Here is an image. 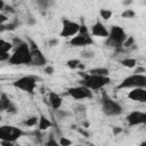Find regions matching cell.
Here are the masks:
<instances>
[{"instance_id":"obj_38","label":"cell","mask_w":146,"mask_h":146,"mask_svg":"<svg viewBox=\"0 0 146 146\" xmlns=\"http://www.w3.org/2000/svg\"><path fill=\"white\" fill-rule=\"evenodd\" d=\"M76 130H78V132H79L80 135H82L83 137H86V138H88V137H89V132H88V131H86L83 128H76Z\"/></svg>"},{"instance_id":"obj_1","label":"cell","mask_w":146,"mask_h":146,"mask_svg":"<svg viewBox=\"0 0 146 146\" xmlns=\"http://www.w3.org/2000/svg\"><path fill=\"white\" fill-rule=\"evenodd\" d=\"M7 62L10 65H31V50L27 41L15 46V50Z\"/></svg>"},{"instance_id":"obj_3","label":"cell","mask_w":146,"mask_h":146,"mask_svg":"<svg viewBox=\"0 0 146 146\" xmlns=\"http://www.w3.org/2000/svg\"><path fill=\"white\" fill-rule=\"evenodd\" d=\"M125 39H127V34H125L124 30L121 26L113 25L108 32V35L106 36L105 46L107 48H113V49L123 48L122 44Z\"/></svg>"},{"instance_id":"obj_41","label":"cell","mask_w":146,"mask_h":146,"mask_svg":"<svg viewBox=\"0 0 146 146\" xmlns=\"http://www.w3.org/2000/svg\"><path fill=\"white\" fill-rule=\"evenodd\" d=\"M48 44H49V47H55V46H57V44H58V39H50V40L48 41Z\"/></svg>"},{"instance_id":"obj_7","label":"cell","mask_w":146,"mask_h":146,"mask_svg":"<svg viewBox=\"0 0 146 146\" xmlns=\"http://www.w3.org/2000/svg\"><path fill=\"white\" fill-rule=\"evenodd\" d=\"M27 43L31 50V65L33 66H44L47 64V58L44 57L43 52L41 51V49L38 47V44L32 40V39H27Z\"/></svg>"},{"instance_id":"obj_30","label":"cell","mask_w":146,"mask_h":146,"mask_svg":"<svg viewBox=\"0 0 146 146\" xmlns=\"http://www.w3.org/2000/svg\"><path fill=\"white\" fill-rule=\"evenodd\" d=\"M72 144V141L70 140V139H67L66 137H59V140H58V145H60V146H70Z\"/></svg>"},{"instance_id":"obj_14","label":"cell","mask_w":146,"mask_h":146,"mask_svg":"<svg viewBox=\"0 0 146 146\" xmlns=\"http://www.w3.org/2000/svg\"><path fill=\"white\" fill-rule=\"evenodd\" d=\"M91 35L98 38H106L108 35V30L105 27L103 23H100V21H97L91 26Z\"/></svg>"},{"instance_id":"obj_20","label":"cell","mask_w":146,"mask_h":146,"mask_svg":"<svg viewBox=\"0 0 146 146\" xmlns=\"http://www.w3.org/2000/svg\"><path fill=\"white\" fill-rule=\"evenodd\" d=\"M88 73L90 74H96V75H108L110 71L106 67H95L88 71Z\"/></svg>"},{"instance_id":"obj_25","label":"cell","mask_w":146,"mask_h":146,"mask_svg":"<svg viewBox=\"0 0 146 146\" xmlns=\"http://www.w3.org/2000/svg\"><path fill=\"white\" fill-rule=\"evenodd\" d=\"M135 16H136V13L132 9H125L121 14V17L122 18H127V19H132V18H135Z\"/></svg>"},{"instance_id":"obj_16","label":"cell","mask_w":146,"mask_h":146,"mask_svg":"<svg viewBox=\"0 0 146 146\" xmlns=\"http://www.w3.org/2000/svg\"><path fill=\"white\" fill-rule=\"evenodd\" d=\"M51 127H52V122L49 119H47L43 114H41L39 116V120H38V129L40 131H44V130H48Z\"/></svg>"},{"instance_id":"obj_42","label":"cell","mask_w":146,"mask_h":146,"mask_svg":"<svg viewBox=\"0 0 146 146\" xmlns=\"http://www.w3.org/2000/svg\"><path fill=\"white\" fill-rule=\"evenodd\" d=\"M6 112H8V113H16V106L13 104V105H11V106L6 111Z\"/></svg>"},{"instance_id":"obj_18","label":"cell","mask_w":146,"mask_h":146,"mask_svg":"<svg viewBox=\"0 0 146 146\" xmlns=\"http://www.w3.org/2000/svg\"><path fill=\"white\" fill-rule=\"evenodd\" d=\"M52 111H54V115L56 116L57 120H65V119H68V117L73 116V113L70 112V111L59 110V108H56V110H52Z\"/></svg>"},{"instance_id":"obj_15","label":"cell","mask_w":146,"mask_h":146,"mask_svg":"<svg viewBox=\"0 0 146 146\" xmlns=\"http://www.w3.org/2000/svg\"><path fill=\"white\" fill-rule=\"evenodd\" d=\"M48 102H49L51 108H52V110H56V108H60L62 103H63V99H62V97H60L58 94H56L55 91H49Z\"/></svg>"},{"instance_id":"obj_2","label":"cell","mask_w":146,"mask_h":146,"mask_svg":"<svg viewBox=\"0 0 146 146\" xmlns=\"http://www.w3.org/2000/svg\"><path fill=\"white\" fill-rule=\"evenodd\" d=\"M78 74L82 78V80L80 81L81 84L86 86L90 90H100L105 86L111 83V78L108 75H96L82 71H80Z\"/></svg>"},{"instance_id":"obj_11","label":"cell","mask_w":146,"mask_h":146,"mask_svg":"<svg viewBox=\"0 0 146 146\" xmlns=\"http://www.w3.org/2000/svg\"><path fill=\"white\" fill-rule=\"evenodd\" d=\"M92 43H94V40L90 33H76L70 40V44L73 47H86Z\"/></svg>"},{"instance_id":"obj_43","label":"cell","mask_w":146,"mask_h":146,"mask_svg":"<svg viewBox=\"0 0 146 146\" xmlns=\"http://www.w3.org/2000/svg\"><path fill=\"white\" fill-rule=\"evenodd\" d=\"M5 31H6V24L0 23V33H2V32H5Z\"/></svg>"},{"instance_id":"obj_22","label":"cell","mask_w":146,"mask_h":146,"mask_svg":"<svg viewBox=\"0 0 146 146\" xmlns=\"http://www.w3.org/2000/svg\"><path fill=\"white\" fill-rule=\"evenodd\" d=\"M35 1L41 9H48L55 5V0H35Z\"/></svg>"},{"instance_id":"obj_24","label":"cell","mask_w":146,"mask_h":146,"mask_svg":"<svg viewBox=\"0 0 146 146\" xmlns=\"http://www.w3.org/2000/svg\"><path fill=\"white\" fill-rule=\"evenodd\" d=\"M38 120H39L38 116H30L29 119H26V120L23 122V124H24L25 127H34V125H36Z\"/></svg>"},{"instance_id":"obj_29","label":"cell","mask_w":146,"mask_h":146,"mask_svg":"<svg viewBox=\"0 0 146 146\" xmlns=\"http://www.w3.org/2000/svg\"><path fill=\"white\" fill-rule=\"evenodd\" d=\"M80 56H81V58H83V59H90V58H92V57L95 56V52H94L92 50H84V51H82V52L80 54Z\"/></svg>"},{"instance_id":"obj_28","label":"cell","mask_w":146,"mask_h":146,"mask_svg":"<svg viewBox=\"0 0 146 146\" xmlns=\"http://www.w3.org/2000/svg\"><path fill=\"white\" fill-rule=\"evenodd\" d=\"M81 62H80V59H70V60H67L66 62V65L70 67V68H72V70H75V68H78V66H79V64H80Z\"/></svg>"},{"instance_id":"obj_26","label":"cell","mask_w":146,"mask_h":146,"mask_svg":"<svg viewBox=\"0 0 146 146\" xmlns=\"http://www.w3.org/2000/svg\"><path fill=\"white\" fill-rule=\"evenodd\" d=\"M19 25H21V22L17 21V19H15V21L6 24V31H15Z\"/></svg>"},{"instance_id":"obj_4","label":"cell","mask_w":146,"mask_h":146,"mask_svg":"<svg viewBox=\"0 0 146 146\" xmlns=\"http://www.w3.org/2000/svg\"><path fill=\"white\" fill-rule=\"evenodd\" d=\"M100 102H102V111L106 116H117L122 114L123 112L122 106L117 102L108 97L105 91L103 92V97Z\"/></svg>"},{"instance_id":"obj_32","label":"cell","mask_w":146,"mask_h":146,"mask_svg":"<svg viewBox=\"0 0 146 146\" xmlns=\"http://www.w3.org/2000/svg\"><path fill=\"white\" fill-rule=\"evenodd\" d=\"M74 113L75 114H80V115H84L86 114V106L84 105H78L74 108Z\"/></svg>"},{"instance_id":"obj_8","label":"cell","mask_w":146,"mask_h":146,"mask_svg":"<svg viewBox=\"0 0 146 146\" xmlns=\"http://www.w3.org/2000/svg\"><path fill=\"white\" fill-rule=\"evenodd\" d=\"M13 86L17 89H21L23 91H26L29 94H34V89L36 87V78L32 75H25L22 76L13 82Z\"/></svg>"},{"instance_id":"obj_35","label":"cell","mask_w":146,"mask_h":146,"mask_svg":"<svg viewBox=\"0 0 146 146\" xmlns=\"http://www.w3.org/2000/svg\"><path fill=\"white\" fill-rule=\"evenodd\" d=\"M54 72H55V68H54L51 65H46V67H44V73H46V74L51 75Z\"/></svg>"},{"instance_id":"obj_27","label":"cell","mask_w":146,"mask_h":146,"mask_svg":"<svg viewBox=\"0 0 146 146\" xmlns=\"http://www.w3.org/2000/svg\"><path fill=\"white\" fill-rule=\"evenodd\" d=\"M132 46H135V38H133V36H127V39L124 40L122 47L129 49V48H131Z\"/></svg>"},{"instance_id":"obj_34","label":"cell","mask_w":146,"mask_h":146,"mask_svg":"<svg viewBox=\"0 0 146 146\" xmlns=\"http://www.w3.org/2000/svg\"><path fill=\"white\" fill-rule=\"evenodd\" d=\"M9 57H10L9 52H1L0 51V62H7L9 59Z\"/></svg>"},{"instance_id":"obj_37","label":"cell","mask_w":146,"mask_h":146,"mask_svg":"<svg viewBox=\"0 0 146 146\" xmlns=\"http://www.w3.org/2000/svg\"><path fill=\"white\" fill-rule=\"evenodd\" d=\"M112 131H113V135L114 136H117V135H120L123 131V129L121 127H113L112 128Z\"/></svg>"},{"instance_id":"obj_21","label":"cell","mask_w":146,"mask_h":146,"mask_svg":"<svg viewBox=\"0 0 146 146\" xmlns=\"http://www.w3.org/2000/svg\"><path fill=\"white\" fill-rule=\"evenodd\" d=\"M13 43L11 42H8L6 40H2L0 39V51L1 52H9L11 49H13Z\"/></svg>"},{"instance_id":"obj_36","label":"cell","mask_w":146,"mask_h":146,"mask_svg":"<svg viewBox=\"0 0 146 146\" xmlns=\"http://www.w3.org/2000/svg\"><path fill=\"white\" fill-rule=\"evenodd\" d=\"M133 73H136V74H144V73H146V68L143 67V66H137V68L133 71Z\"/></svg>"},{"instance_id":"obj_33","label":"cell","mask_w":146,"mask_h":146,"mask_svg":"<svg viewBox=\"0 0 146 146\" xmlns=\"http://www.w3.org/2000/svg\"><path fill=\"white\" fill-rule=\"evenodd\" d=\"M46 145H47V146H57V145H58V141H56V140L52 138V133L49 136V140L46 141Z\"/></svg>"},{"instance_id":"obj_44","label":"cell","mask_w":146,"mask_h":146,"mask_svg":"<svg viewBox=\"0 0 146 146\" xmlns=\"http://www.w3.org/2000/svg\"><path fill=\"white\" fill-rule=\"evenodd\" d=\"M5 5H6L5 0H0V11H2V10H3V8H5Z\"/></svg>"},{"instance_id":"obj_47","label":"cell","mask_w":146,"mask_h":146,"mask_svg":"<svg viewBox=\"0 0 146 146\" xmlns=\"http://www.w3.org/2000/svg\"><path fill=\"white\" fill-rule=\"evenodd\" d=\"M78 68H80V70H83V68H84V65H83L82 63H80V64H79V66H78Z\"/></svg>"},{"instance_id":"obj_39","label":"cell","mask_w":146,"mask_h":146,"mask_svg":"<svg viewBox=\"0 0 146 146\" xmlns=\"http://www.w3.org/2000/svg\"><path fill=\"white\" fill-rule=\"evenodd\" d=\"M7 21H8V16H7L6 14H2V13L0 11V23L5 24Z\"/></svg>"},{"instance_id":"obj_10","label":"cell","mask_w":146,"mask_h":146,"mask_svg":"<svg viewBox=\"0 0 146 146\" xmlns=\"http://www.w3.org/2000/svg\"><path fill=\"white\" fill-rule=\"evenodd\" d=\"M79 27H80L79 23L70 21L67 18H62V31H60L59 35L63 38L73 36L79 32Z\"/></svg>"},{"instance_id":"obj_13","label":"cell","mask_w":146,"mask_h":146,"mask_svg":"<svg viewBox=\"0 0 146 146\" xmlns=\"http://www.w3.org/2000/svg\"><path fill=\"white\" fill-rule=\"evenodd\" d=\"M128 98L131 100H135V102L145 103L146 102V89L143 87L132 88L131 91H129V94H128Z\"/></svg>"},{"instance_id":"obj_6","label":"cell","mask_w":146,"mask_h":146,"mask_svg":"<svg viewBox=\"0 0 146 146\" xmlns=\"http://www.w3.org/2000/svg\"><path fill=\"white\" fill-rule=\"evenodd\" d=\"M23 135H26V133L17 127L9 125V124H5L0 127V140H8V141L15 143Z\"/></svg>"},{"instance_id":"obj_12","label":"cell","mask_w":146,"mask_h":146,"mask_svg":"<svg viewBox=\"0 0 146 146\" xmlns=\"http://www.w3.org/2000/svg\"><path fill=\"white\" fill-rule=\"evenodd\" d=\"M127 122L130 127L133 125H140L146 122V113L140 111H132L127 115Z\"/></svg>"},{"instance_id":"obj_46","label":"cell","mask_w":146,"mask_h":146,"mask_svg":"<svg viewBox=\"0 0 146 146\" xmlns=\"http://www.w3.org/2000/svg\"><path fill=\"white\" fill-rule=\"evenodd\" d=\"M82 127H83V128H88V127H89V122H87V121L82 122Z\"/></svg>"},{"instance_id":"obj_23","label":"cell","mask_w":146,"mask_h":146,"mask_svg":"<svg viewBox=\"0 0 146 146\" xmlns=\"http://www.w3.org/2000/svg\"><path fill=\"white\" fill-rule=\"evenodd\" d=\"M99 15H100V17H102L103 19H105V21H108V19L112 17L113 13H112V10H110V9H106V8H102V9L99 10Z\"/></svg>"},{"instance_id":"obj_40","label":"cell","mask_w":146,"mask_h":146,"mask_svg":"<svg viewBox=\"0 0 146 146\" xmlns=\"http://www.w3.org/2000/svg\"><path fill=\"white\" fill-rule=\"evenodd\" d=\"M26 22H27V24H29V25H34V24L36 23V19H35L33 16H29Z\"/></svg>"},{"instance_id":"obj_17","label":"cell","mask_w":146,"mask_h":146,"mask_svg":"<svg viewBox=\"0 0 146 146\" xmlns=\"http://www.w3.org/2000/svg\"><path fill=\"white\" fill-rule=\"evenodd\" d=\"M13 105L11 100L6 94H1L0 96V112H6L10 106Z\"/></svg>"},{"instance_id":"obj_5","label":"cell","mask_w":146,"mask_h":146,"mask_svg":"<svg viewBox=\"0 0 146 146\" xmlns=\"http://www.w3.org/2000/svg\"><path fill=\"white\" fill-rule=\"evenodd\" d=\"M137 87L146 88V75L145 74H136V73H133V74L124 78L116 86V89L117 90H122V89H132V88H137Z\"/></svg>"},{"instance_id":"obj_19","label":"cell","mask_w":146,"mask_h":146,"mask_svg":"<svg viewBox=\"0 0 146 146\" xmlns=\"http://www.w3.org/2000/svg\"><path fill=\"white\" fill-rule=\"evenodd\" d=\"M120 64L124 67H128V68H133L136 65H137V60L135 58H130V57H127L124 59H121L120 60Z\"/></svg>"},{"instance_id":"obj_45","label":"cell","mask_w":146,"mask_h":146,"mask_svg":"<svg viewBox=\"0 0 146 146\" xmlns=\"http://www.w3.org/2000/svg\"><path fill=\"white\" fill-rule=\"evenodd\" d=\"M130 3H132V0H124V1H123V5H124V6H128V5H130Z\"/></svg>"},{"instance_id":"obj_31","label":"cell","mask_w":146,"mask_h":146,"mask_svg":"<svg viewBox=\"0 0 146 146\" xmlns=\"http://www.w3.org/2000/svg\"><path fill=\"white\" fill-rule=\"evenodd\" d=\"M2 11H3L6 15H7V14H15V13H16V9H15L11 5H7V3H6Z\"/></svg>"},{"instance_id":"obj_9","label":"cell","mask_w":146,"mask_h":146,"mask_svg":"<svg viewBox=\"0 0 146 146\" xmlns=\"http://www.w3.org/2000/svg\"><path fill=\"white\" fill-rule=\"evenodd\" d=\"M67 94L75 100H81V99H87V98H92V92L89 88L86 86L81 84L78 87H71L67 89Z\"/></svg>"}]
</instances>
